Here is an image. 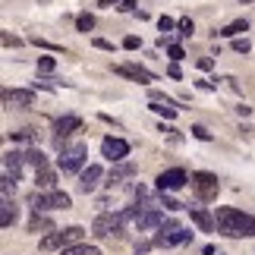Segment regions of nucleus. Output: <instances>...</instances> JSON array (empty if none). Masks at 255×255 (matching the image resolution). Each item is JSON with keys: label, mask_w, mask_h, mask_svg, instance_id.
<instances>
[{"label": "nucleus", "mask_w": 255, "mask_h": 255, "mask_svg": "<svg viewBox=\"0 0 255 255\" xmlns=\"http://www.w3.org/2000/svg\"><path fill=\"white\" fill-rule=\"evenodd\" d=\"M158 233H161V237H154V243H151V246H158V249L161 246L164 249H167V246H180V243L192 240V233L186 230L183 224H176V221H164L161 227H158Z\"/></svg>", "instance_id": "obj_2"}, {"label": "nucleus", "mask_w": 255, "mask_h": 255, "mask_svg": "<svg viewBox=\"0 0 255 255\" xmlns=\"http://www.w3.org/2000/svg\"><path fill=\"white\" fill-rule=\"evenodd\" d=\"M154 183H158V189H161V192H173V189H183V186H189V183H192V176H186L183 167H173V170H164Z\"/></svg>", "instance_id": "obj_7"}, {"label": "nucleus", "mask_w": 255, "mask_h": 255, "mask_svg": "<svg viewBox=\"0 0 255 255\" xmlns=\"http://www.w3.org/2000/svg\"><path fill=\"white\" fill-rule=\"evenodd\" d=\"M54 57H41V60H38V73H54Z\"/></svg>", "instance_id": "obj_26"}, {"label": "nucleus", "mask_w": 255, "mask_h": 255, "mask_svg": "<svg viewBox=\"0 0 255 255\" xmlns=\"http://www.w3.org/2000/svg\"><path fill=\"white\" fill-rule=\"evenodd\" d=\"M79 129H82L79 117H60V120L54 123V135H63V139H66V135H73V132H79Z\"/></svg>", "instance_id": "obj_15"}, {"label": "nucleus", "mask_w": 255, "mask_h": 255, "mask_svg": "<svg viewBox=\"0 0 255 255\" xmlns=\"http://www.w3.org/2000/svg\"><path fill=\"white\" fill-rule=\"evenodd\" d=\"M3 104H13V107H32L35 104V95L28 88H13V92H3Z\"/></svg>", "instance_id": "obj_13"}, {"label": "nucleus", "mask_w": 255, "mask_h": 255, "mask_svg": "<svg viewBox=\"0 0 255 255\" xmlns=\"http://www.w3.org/2000/svg\"><path fill=\"white\" fill-rule=\"evenodd\" d=\"M117 9H123V13H132V9H135V0H123Z\"/></svg>", "instance_id": "obj_36"}, {"label": "nucleus", "mask_w": 255, "mask_h": 255, "mask_svg": "<svg viewBox=\"0 0 255 255\" xmlns=\"http://www.w3.org/2000/svg\"><path fill=\"white\" fill-rule=\"evenodd\" d=\"M16 224V205L9 202V199H3V205H0V227H13Z\"/></svg>", "instance_id": "obj_18"}, {"label": "nucleus", "mask_w": 255, "mask_h": 255, "mask_svg": "<svg viewBox=\"0 0 255 255\" xmlns=\"http://www.w3.org/2000/svg\"><path fill=\"white\" fill-rule=\"evenodd\" d=\"M243 3H252V0H243Z\"/></svg>", "instance_id": "obj_40"}, {"label": "nucleus", "mask_w": 255, "mask_h": 255, "mask_svg": "<svg viewBox=\"0 0 255 255\" xmlns=\"http://www.w3.org/2000/svg\"><path fill=\"white\" fill-rule=\"evenodd\" d=\"M123 218L120 214H114V211H107V214H98L95 218V224H92V233L95 237H123Z\"/></svg>", "instance_id": "obj_4"}, {"label": "nucleus", "mask_w": 255, "mask_h": 255, "mask_svg": "<svg viewBox=\"0 0 255 255\" xmlns=\"http://www.w3.org/2000/svg\"><path fill=\"white\" fill-rule=\"evenodd\" d=\"M76 28H79V32H92V28H95V16L82 13L79 19H76Z\"/></svg>", "instance_id": "obj_25"}, {"label": "nucleus", "mask_w": 255, "mask_h": 255, "mask_svg": "<svg viewBox=\"0 0 255 255\" xmlns=\"http://www.w3.org/2000/svg\"><path fill=\"white\" fill-rule=\"evenodd\" d=\"M104 176V170L98 167V164H88V167L82 170V176H79V192H95V186H98V180Z\"/></svg>", "instance_id": "obj_11"}, {"label": "nucleus", "mask_w": 255, "mask_h": 255, "mask_svg": "<svg viewBox=\"0 0 255 255\" xmlns=\"http://www.w3.org/2000/svg\"><path fill=\"white\" fill-rule=\"evenodd\" d=\"M28 233H54V221L44 218V214H32V221H28Z\"/></svg>", "instance_id": "obj_16"}, {"label": "nucleus", "mask_w": 255, "mask_h": 255, "mask_svg": "<svg viewBox=\"0 0 255 255\" xmlns=\"http://www.w3.org/2000/svg\"><path fill=\"white\" fill-rule=\"evenodd\" d=\"M0 38H3V47H19V44H22V41H19L16 35H9V32H3Z\"/></svg>", "instance_id": "obj_32"}, {"label": "nucleus", "mask_w": 255, "mask_h": 255, "mask_svg": "<svg viewBox=\"0 0 255 255\" xmlns=\"http://www.w3.org/2000/svg\"><path fill=\"white\" fill-rule=\"evenodd\" d=\"M167 76H170V79H180L183 73H180V66H176V63H170V70H167Z\"/></svg>", "instance_id": "obj_38"}, {"label": "nucleus", "mask_w": 255, "mask_h": 255, "mask_svg": "<svg viewBox=\"0 0 255 255\" xmlns=\"http://www.w3.org/2000/svg\"><path fill=\"white\" fill-rule=\"evenodd\" d=\"M164 205H167V208H170V211H180V208H183V205H180V202H176V199H170V195H164Z\"/></svg>", "instance_id": "obj_35"}, {"label": "nucleus", "mask_w": 255, "mask_h": 255, "mask_svg": "<svg viewBox=\"0 0 255 255\" xmlns=\"http://www.w3.org/2000/svg\"><path fill=\"white\" fill-rule=\"evenodd\" d=\"M158 28H161V32H170V28H176V22H173L170 16H161L158 19Z\"/></svg>", "instance_id": "obj_31"}, {"label": "nucleus", "mask_w": 255, "mask_h": 255, "mask_svg": "<svg viewBox=\"0 0 255 255\" xmlns=\"http://www.w3.org/2000/svg\"><path fill=\"white\" fill-rule=\"evenodd\" d=\"M189 218H192V224H195L202 233H214V227H218L214 214H208L205 208H189Z\"/></svg>", "instance_id": "obj_12"}, {"label": "nucleus", "mask_w": 255, "mask_h": 255, "mask_svg": "<svg viewBox=\"0 0 255 255\" xmlns=\"http://www.w3.org/2000/svg\"><path fill=\"white\" fill-rule=\"evenodd\" d=\"M28 205H32V211L38 214V211H57V208H70L73 205V199L66 192H60V189H51L47 195H38V192H32V199H28Z\"/></svg>", "instance_id": "obj_3"}, {"label": "nucleus", "mask_w": 255, "mask_h": 255, "mask_svg": "<svg viewBox=\"0 0 255 255\" xmlns=\"http://www.w3.org/2000/svg\"><path fill=\"white\" fill-rule=\"evenodd\" d=\"M176 28H180V35H192V32H195L192 19H180V22H176Z\"/></svg>", "instance_id": "obj_28"}, {"label": "nucleus", "mask_w": 255, "mask_h": 255, "mask_svg": "<svg viewBox=\"0 0 255 255\" xmlns=\"http://www.w3.org/2000/svg\"><path fill=\"white\" fill-rule=\"evenodd\" d=\"M192 135H195V139H202V142H211V132L205 129V126H192Z\"/></svg>", "instance_id": "obj_30"}, {"label": "nucleus", "mask_w": 255, "mask_h": 255, "mask_svg": "<svg viewBox=\"0 0 255 255\" xmlns=\"http://www.w3.org/2000/svg\"><path fill=\"white\" fill-rule=\"evenodd\" d=\"M214 221H218V233L224 237H255V214H246L240 208H230V205H224V208L214 211Z\"/></svg>", "instance_id": "obj_1"}, {"label": "nucleus", "mask_w": 255, "mask_h": 255, "mask_svg": "<svg viewBox=\"0 0 255 255\" xmlns=\"http://www.w3.org/2000/svg\"><path fill=\"white\" fill-rule=\"evenodd\" d=\"M95 47H98V51H114V44L104 41V38H95Z\"/></svg>", "instance_id": "obj_34"}, {"label": "nucleus", "mask_w": 255, "mask_h": 255, "mask_svg": "<svg viewBox=\"0 0 255 255\" xmlns=\"http://www.w3.org/2000/svg\"><path fill=\"white\" fill-rule=\"evenodd\" d=\"M148 107H151V111H154V114H161V117H167V120H173V117H176V107H173V104H167V101H151Z\"/></svg>", "instance_id": "obj_23"}, {"label": "nucleus", "mask_w": 255, "mask_h": 255, "mask_svg": "<svg viewBox=\"0 0 255 255\" xmlns=\"http://www.w3.org/2000/svg\"><path fill=\"white\" fill-rule=\"evenodd\" d=\"M135 173V164H126V161H120L117 167L111 170V183H120V180H126V176H132Z\"/></svg>", "instance_id": "obj_20"}, {"label": "nucleus", "mask_w": 255, "mask_h": 255, "mask_svg": "<svg viewBox=\"0 0 255 255\" xmlns=\"http://www.w3.org/2000/svg\"><path fill=\"white\" fill-rule=\"evenodd\" d=\"M246 28H249V22H246V19H237V22H230V25L221 32V35H227V38H240L243 32H246Z\"/></svg>", "instance_id": "obj_24"}, {"label": "nucleus", "mask_w": 255, "mask_h": 255, "mask_svg": "<svg viewBox=\"0 0 255 255\" xmlns=\"http://www.w3.org/2000/svg\"><path fill=\"white\" fill-rule=\"evenodd\" d=\"M117 3H123V0H101V6H107V9H111V6H117Z\"/></svg>", "instance_id": "obj_39"}, {"label": "nucleus", "mask_w": 255, "mask_h": 255, "mask_svg": "<svg viewBox=\"0 0 255 255\" xmlns=\"http://www.w3.org/2000/svg\"><path fill=\"white\" fill-rule=\"evenodd\" d=\"M161 224H164V214L158 208H145L139 218H135V227L139 230H154V227H161Z\"/></svg>", "instance_id": "obj_14"}, {"label": "nucleus", "mask_w": 255, "mask_h": 255, "mask_svg": "<svg viewBox=\"0 0 255 255\" xmlns=\"http://www.w3.org/2000/svg\"><path fill=\"white\" fill-rule=\"evenodd\" d=\"M60 255H101V249H98V246H88V243H79V246L63 249Z\"/></svg>", "instance_id": "obj_21"}, {"label": "nucleus", "mask_w": 255, "mask_h": 255, "mask_svg": "<svg viewBox=\"0 0 255 255\" xmlns=\"http://www.w3.org/2000/svg\"><path fill=\"white\" fill-rule=\"evenodd\" d=\"M54 249H66V240H63V230H54L41 240V252H54Z\"/></svg>", "instance_id": "obj_17"}, {"label": "nucleus", "mask_w": 255, "mask_h": 255, "mask_svg": "<svg viewBox=\"0 0 255 255\" xmlns=\"http://www.w3.org/2000/svg\"><path fill=\"white\" fill-rule=\"evenodd\" d=\"M25 161L32 164L35 170H41V167H47V158H44V151H41V148H32V151H25Z\"/></svg>", "instance_id": "obj_22"}, {"label": "nucleus", "mask_w": 255, "mask_h": 255, "mask_svg": "<svg viewBox=\"0 0 255 255\" xmlns=\"http://www.w3.org/2000/svg\"><path fill=\"white\" fill-rule=\"evenodd\" d=\"M101 154L107 161H114V164H120L126 154H129V142H123V139H114V135H107V139L101 142Z\"/></svg>", "instance_id": "obj_9"}, {"label": "nucleus", "mask_w": 255, "mask_h": 255, "mask_svg": "<svg viewBox=\"0 0 255 255\" xmlns=\"http://www.w3.org/2000/svg\"><path fill=\"white\" fill-rule=\"evenodd\" d=\"M211 66H214L211 57H202V60H199V70H211Z\"/></svg>", "instance_id": "obj_37"}, {"label": "nucleus", "mask_w": 255, "mask_h": 255, "mask_svg": "<svg viewBox=\"0 0 255 255\" xmlns=\"http://www.w3.org/2000/svg\"><path fill=\"white\" fill-rule=\"evenodd\" d=\"M249 41H246V38H233V51H237V54H249Z\"/></svg>", "instance_id": "obj_27"}, {"label": "nucleus", "mask_w": 255, "mask_h": 255, "mask_svg": "<svg viewBox=\"0 0 255 255\" xmlns=\"http://www.w3.org/2000/svg\"><path fill=\"white\" fill-rule=\"evenodd\" d=\"M114 73H117V76H126V79H132V82H142V85L154 82V73L145 70V66H135V63H117Z\"/></svg>", "instance_id": "obj_8"}, {"label": "nucleus", "mask_w": 255, "mask_h": 255, "mask_svg": "<svg viewBox=\"0 0 255 255\" xmlns=\"http://www.w3.org/2000/svg\"><path fill=\"white\" fill-rule=\"evenodd\" d=\"M142 41H139V38H135V35H129V38H123V47H126V51H135V47H139Z\"/></svg>", "instance_id": "obj_33"}, {"label": "nucleus", "mask_w": 255, "mask_h": 255, "mask_svg": "<svg viewBox=\"0 0 255 255\" xmlns=\"http://www.w3.org/2000/svg\"><path fill=\"white\" fill-rule=\"evenodd\" d=\"M22 161H25V154L6 151V154H3V180L16 183V180H19V170H22Z\"/></svg>", "instance_id": "obj_10"}, {"label": "nucleus", "mask_w": 255, "mask_h": 255, "mask_svg": "<svg viewBox=\"0 0 255 255\" xmlns=\"http://www.w3.org/2000/svg\"><path fill=\"white\" fill-rule=\"evenodd\" d=\"M35 183H38V189H54L57 173L51 167H41V170H35Z\"/></svg>", "instance_id": "obj_19"}, {"label": "nucleus", "mask_w": 255, "mask_h": 255, "mask_svg": "<svg viewBox=\"0 0 255 255\" xmlns=\"http://www.w3.org/2000/svg\"><path fill=\"white\" fill-rule=\"evenodd\" d=\"M192 189L199 192V199L202 202H214V195H218V176L208 173V170H195L192 173Z\"/></svg>", "instance_id": "obj_6"}, {"label": "nucleus", "mask_w": 255, "mask_h": 255, "mask_svg": "<svg viewBox=\"0 0 255 255\" xmlns=\"http://www.w3.org/2000/svg\"><path fill=\"white\" fill-rule=\"evenodd\" d=\"M85 158H88V148L79 142V145H66V148L60 151V158H57V164H60L63 173H76V170H82Z\"/></svg>", "instance_id": "obj_5"}, {"label": "nucleus", "mask_w": 255, "mask_h": 255, "mask_svg": "<svg viewBox=\"0 0 255 255\" xmlns=\"http://www.w3.org/2000/svg\"><path fill=\"white\" fill-rule=\"evenodd\" d=\"M167 54H170V60H173V63H180V60H183V57H186L180 44H170V47H167Z\"/></svg>", "instance_id": "obj_29"}]
</instances>
